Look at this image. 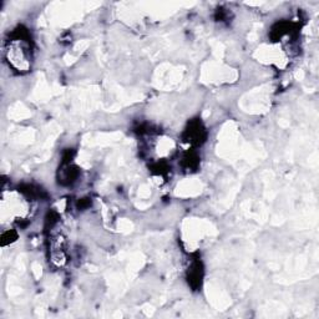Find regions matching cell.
<instances>
[{"mask_svg": "<svg viewBox=\"0 0 319 319\" xmlns=\"http://www.w3.org/2000/svg\"><path fill=\"white\" fill-rule=\"evenodd\" d=\"M150 170L152 171L155 175L158 176H166L168 173V170H170V166L166 164V162H156L155 165L150 167Z\"/></svg>", "mask_w": 319, "mask_h": 319, "instance_id": "obj_7", "label": "cell"}, {"mask_svg": "<svg viewBox=\"0 0 319 319\" xmlns=\"http://www.w3.org/2000/svg\"><path fill=\"white\" fill-rule=\"evenodd\" d=\"M206 138H207V131L199 119L191 120L182 134L183 142H187L192 147H198L205 144Z\"/></svg>", "mask_w": 319, "mask_h": 319, "instance_id": "obj_2", "label": "cell"}, {"mask_svg": "<svg viewBox=\"0 0 319 319\" xmlns=\"http://www.w3.org/2000/svg\"><path fill=\"white\" fill-rule=\"evenodd\" d=\"M6 56L9 64L19 73L29 70L31 61V38L27 28L20 25L12 32V40Z\"/></svg>", "mask_w": 319, "mask_h": 319, "instance_id": "obj_1", "label": "cell"}, {"mask_svg": "<svg viewBox=\"0 0 319 319\" xmlns=\"http://www.w3.org/2000/svg\"><path fill=\"white\" fill-rule=\"evenodd\" d=\"M203 281V266L199 259H194L187 271V282L194 290L201 288Z\"/></svg>", "mask_w": 319, "mask_h": 319, "instance_id": "obj_3", "label": "cell"}, {"mask_svg": "<svg viewBox=\"0 0 319 319\" xmlns=\"http://www.w3.org/2000/svg\"><path fill=\"white\" fill-rule=\"evenodd\" d=\"M19 191L29 199L44 198L46 196L44 191L34 186V184H21V186H19Z\"/></svg>", "mask_w": 319, "mask_h": 319, "instance_id": "obj_5", "label": "cell"}, {"mask_svg": "<svg viewBox=\"0 0 319 319\" xmlns=\"http://www.w3.org/2000/svg\"><path fill=\"white\" fill-rule=\"evenodd\" d=\"M79 176V167L74 166L73 162L71 164H61V167L59 168V183L62 186H70L74 182H76Z\"/></svg>", "mask_w": 319, "mask_h": 319, "instance_id": "obj_4", "label": "cell"}, {"mask_svg": "<svg viewBox=\"0 0 319 319\" xmlns=\"http://www.w3.org/2000/svg\"><path fill=\"white\" fill-rule=\"evenodd\" d=\"M181 165L186 170L196 171L199 166V156L197 155V152H195L194 150H191L183 155Z\"/></svg>", "mask_w": 319, "mask_h": 319, "instance_id": "obj_6", "label": "cell"}, {"mask_svg": "<svg viewBox=\"0 0 319 319\" xmlns=\"http://www.w3.org/2000/svg\"><path fill=\"white\" fill-rule=\"evenodd\" d=\"M75 157V151L73 149H66L62 153V161L61 164H71Z\"/></svg>", "mask_w": 319, "mask_h": 319, "instance_id": "obj_9", "label": "cell"}, {"mask_svg": "<svg viewBox=\"0 0 319 319\" xmlns=\"http://www.w3.org/2000/svg\"><path fill=\"white\" fill-rule=\"evenodd\" d=\"M91 205V201L90 198H81L77 202V207H79V210H85V208L90 207Z\"/></svg>", "mask_w": 319, "mask_h": 319, "instance_id": "obj_10", "label": "cell"}, {"mask_svg": "<svg viewBox=\"0 0 319 319\" xmlns=\"http://www.w3.org/2000/svg\"><path fill=\"white\" fill-rule=\"evenodd\" d=\"M18 240V233L15 229H8L3 233L1 236V244L3 246H6V244H10V243L15 242V241Z\"/></svg>", "mask_w": 319, "mask_h": 319, "instance_id": "obj_8", "label": "cell"}]
</instances>
